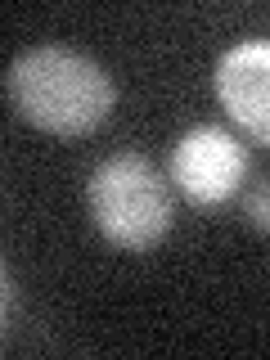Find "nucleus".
<instances>
[{
	"label": "nucleus",
	"mask_w": 270,
	"mask_h": 360,
	"mask_svg": "<svg viewBox=\"0 0 270 360\" xmlns=\"http://www.w3.org/2000/svg\"><path fill=\"white\" fill-rule=\"evenodd\" d=\"M9 104L45 135H90L117 108V86L90 54L68 45L22 50L5 72Z\"/></svg>",
	"instance_id": "obj_1"
},
{
	"label": "nucleus",
	"mask_w": 270,
	"mask_h": 360,
	"mask_svg": "<svg viewBox=\"0 0 270 360\" xmlns=\"http://www.w3.org/2000/svg\"><path fill=\"white\" fill-rule=\"evenodd\" d=\"M90 221L117 252H153L172 234V185L144 153H112L90 172Z\"/></svg>",
	"instance_id": "obj_2"
},
{
	"label": "nucleus",
	"mask_w": 270,
	"mask_h": 360,
	"mask_svg": "<svg viewBox=\"0 0 270 360\" xmlns=\"http://www.w3.org/2000/svg\"><path fill=\"white\" fill-rule=\"evenodd\" d=\"M172 180L198 207H217L234 198L248 180V149L221 127H194L172 149Z\"/></svg>",
	"instance_id": "obj_3"
},
{
	"label": "nucleus",
	"mask_w": 270,
	"mask_h": 360,
	"mask_svg": "<svg viewBox=\"0 0 270 360\" xmlns=\"http://www.w3.org/2000/svg\"><path fill=\"white\" fill-rule=\"evenodd\" d=\"M217 99L257 144L270 140V45L239 41L217 63Z\"/></svg>",
	"instance_id": "obj_4"
},
{
	"label": "nucleus",
	"mask_w": 270,
	"mask_h": 360,
	"mask_svg": "<svg viewBox=\"0 0 270 360\" xmlns=\"http://www.w3.org/2000/svg\"><path fill=\"white\" fill-rule=\"evenodd\" d=\"M243 221L252 225L257 234H266V185H257V189H252V198L243 202Z\"/></svg>",
	"instance_id": "obj_5"
},
{
	"label": "nucleus",
	"mask_w": 270,
	"mask_h": 360,
	"mask_svg": "<svg viewBox=\"0 0 270 360\" xmlns=\"http://www.w3.org/2000/svg\"><path fill=\"white\" fill-rule=\"evenodd\" d=\"M9 311H14V279H9V266L0 262V333L9 324Z\"/></svg>",
	"instance_id": "obj_6"
}]
</instances>
